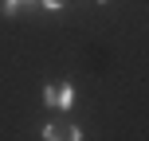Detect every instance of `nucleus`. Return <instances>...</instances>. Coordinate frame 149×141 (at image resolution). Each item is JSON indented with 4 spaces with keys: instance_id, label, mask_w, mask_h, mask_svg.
Listing matches in <instances>:
<instances>
[{
    "instance_id": "f257e3e1",
    "label": "nucleus",
    "mask_w": 149,
    "mask_h": 141,
    "mask_svg": "<svg viewBox=\"0 0 149 141\" xmlns=\"http://www.w3.org/2000/svg\"><path fill=\"white\" fill-rule=\"evenodd\" d=\"M71 106H74V82H59V90H55V114L67 118Z\"/></svg>"
},
{
    "instance_id": "f03ea898",
    "label": "nucleus",
    "mask_w": 149,
    "mask_h": 141,
    "mask_svg": "<svg viewBox=\"0 0 149 141\" xmlns=\"http://www.w3.org/2000/svg\"><path fill=\"white\" fill-rule=\"evenodd\" d=\"M63 137H67V122H63V118H51L43 126V141H63Z\"/></svg>"
},
{
    "instance_id": "7ed1b4c3",
    "label": "nucleus",
    "mask_w": 149,
    "mask_h": 141,
    "mask_svg": "<svg viewBox=\"0 0 149 141\" xmlns=\"http://www.w3.org/2000/svg\"><path fill=\"white\" fill-rule=\"evenodd\" d=\"M24 4H36V0H4V4H0V12L12 20V16H20V8H24Z\"/></svg>"
},
{
    "instance_id": "20e7f679",
    "label": "nucleus",
    "mask_w": 149,
    "mask_h": 141,
    "mask_svg": "<svg viewBox=\"0 0 149 141\" xmlns=\"http://www.w3.org/2000/svg\"><path fill=\"white\" fill-rule=\"evenodd\" d=\"M55 90H59V82L47 78V82H43V106H47V110H55Z\"/></svg>"
},
{
    "instance_id": "39448f33",
    "label": "nucleus",
    "mask_w": 149,
    "mask_h": 141,
    "mask_svg": "<svg viewBox=\"0 0 149 141\" xmlns=\"http://www.w3.org/2000/svg\"><path fill=\"white\" fill-rule=\"evenodd\" d=\"M39 8H43V12H63V8L71 4V0H36Z\"/></svg>"
},
{
    "instance_id": "423d86ee",
    "label": "nucleus",
    "mask_w": 149,
    "mask_h": 141,
    "mask_svg": "<svg viewBox=\"0 0 149 141\" xmlns=\"http://www.w3.org/2000/svg\"><path fill=\"white\" fill-rule=\"evenodd\" d=\"M67 141H82V129L79 126H67Z\"/></svg>"
},
{
    "instance_id": "0eeeda50",
    "label": "nucleus",
    "mask_w": 149,
    "mask_h": 141,
    "mask_svg": "<svg viewBox=\"0 0 149 141\" xmlns=\"http://www.w3.org/2000/svg\"><path fill=\"white\" fill-rule=\"evenodd\" d=\"M94 4H110V0H94Z\"/></svg>"
}]
</instances>
